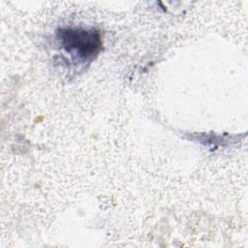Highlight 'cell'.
<instances>
[{"label": "cell", "instance_id": "6da1fadb", "mask_svg": "<svg viewBox=\"0 0 248 248\" xmlns=\"http://www.w3.org/2000/svg\"><path fill=\"white\" fill-rule=\"evenodd\" d=\"M55 37L59 47L70 56L72 64L78 67L91 63L103 47L101 32L93 27H60Z\"/></svg>", "mask_w": 248, "mask_h": 248}]
</instances>
